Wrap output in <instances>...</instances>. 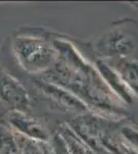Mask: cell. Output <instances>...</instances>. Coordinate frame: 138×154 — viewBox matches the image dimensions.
Segmentation results:
<instances>
[{
	"label": "cell",
	"instance_id": "cell-6",
	"mask_svg": "<svg viewBox=\"0 0 138 154\" xmlns=\"http://www.w3.org/2000/svg\"><path fill=\"white\" fill-rule=\"evenodd\" d=\"M54 151L55 154H70L69 149L67 147L66 143H65L64 139L60 135H57L54 138Z\"/></svg>",
	"mask_w": 138,
	"mask_h": 154
},
{
	"label": "cell",
	"instance_id": "cell-3",
	"mask_svg": "<svg viewBox=\"0 0 138 154\" xmlns=\"http://www.w3.org/2000/svg\"><path fill=\"white\" fill-rule=\"evenodd\" d=\"M5 121L18 135L40 142H44L49 139V135L43 126L26 111L11 110Z\"/></svg>",
	"mask_w": 138,
	"mask_h": 154
},
{
	"label": "cell",
	"instance_id": "cell-4",
	"mask_svg": "<svg viewBox=\"0 0 138 154\" xmlns=\"http://www.w3.org/2000/svg\"><path fill=\"white\" fill-rule=\"evenodd\" d=\"M0 154H23L18 134L5 120H0Z\"/></svg>",
	"mask_w": 138,
	"mask_h": 154
},
{
	"label": "cell",
	"instance_id": "cell-2",
	"mask_svg": "<svg viewBox=\"0 0 138 154\" xmlns=\"http://www.w3.org/2000/svg\"><path fill=\"white\" fill-rule=\"evenodd\" d=\"M0 100L11 110L26 111L31 103L23 84L4 71H0Z\"/></svg>",
	"mask_w": 138,
	"mask_h": 154
},
{
	"label": "cell",
	"instance_id": "cell-5",
	"mask_svg": "<svg viewBox=\"0 0 138 154\" xmlns=\"http://www.w3.org/2000/svg\"><path fill=\"white\" fill-rule=\"evenodd\" d=\"M36 85L39 89H41L42 93H44L47 96L51 97L52 99L63 104V105L68 107H75V108L81 107V104L77 102L76 99L73 98L67 91H65L63 88L55 85L54 83L47 82V81H36Z\"/></svg>",
	"mask_w": 138,
	"mask_h": 154
},
{
	"label": "cell",
	"instance_id": "cell-1",
	"mask_svg": "<svg viewBox=\"0 0 138 154\" xmlns=\"http://www.w3.org/2000/svg\"><path fill=\"white\" fill-rule=\"evenodd\" d=\"M12 48L19 64L30 73L44 71L54 60L51 45L39 37L18 36L14 39Z\"/></svg>",
	"mask_w": 138,
	"mask_h": 154
}]
</instances>
